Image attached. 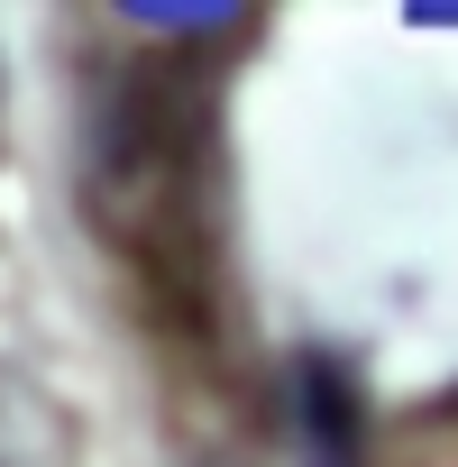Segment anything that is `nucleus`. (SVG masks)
<instances>
[{"label":"nucleus","instance_id":"f257e3e1","mask_svg":"<svg viewBox=\"0 0 458 467\" xmlns=\"http://www.w3.org/2000/svg\"><path fill=\"white\" fill-rule=\"evenodd\" d=\"M193 56H129L101 83L92 110V211L101 239L174 285L202 294V248H211V101L183 74Z\"/></svg>","mask_w":458,"mask_h":467},{"label":"nucleus","instance_id":"f03ea898","mask_svg":"<svg viewBox=\"0 0 458 467\" xmlns=\"http://www.w3.org/2000/svg\"><path fill=\"white\" fill-rule=\"evenodd\" d=\"M303 440L312 467H358V385L330 358H303Z\"/></svg>","mask_w":458,"mask_h":467},{"label":"nucleus","instance_id":"7ed1b4c3","mask_svg":"<svg viewBox=\"0 0 458 467\" xmlns=\"http://www.w3.org/2000/svg\"><path fill=\"white\" fill-rule=\"evenodd\" d=\"M202 467H239V458H202Z\"/></svg>","mask_w":458,"mask_h":467}]
</instances>
